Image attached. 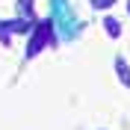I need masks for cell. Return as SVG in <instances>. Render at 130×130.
Returning a JSON list of instances; mask_svg holds the SVG:
<instances>
[{"instance_id": "6da1fadb", "label": "cell", "mask_w": 130, "mask_h": 130, "mask_svg": "<svg viewBox=\"0 0 130 130\" xmlns=\"http://www.w3.org/2000/svg\"><path fill=\"white\" fill-rule=\"evenodd\" d=\"M53 21H36V30L30 36V44H27V59H36L44 50V44H53Z\"/></svg>"}, {"instance_id": "7a4b0ae2", "label": "cell", "mask_w": 130, "mask_h": 130, "mask_svg": "<svg viewBox=\"0 0 130 130\" xmlns=\"http://www.w3.org/2000/svg\"><path fill=\"white\" fill-rule=\"evenodd\" d=\"M115 74H118V80H121L124 89H130V62L121 56V53L115 56Z\"/></svg>"}, {"instance_id": "3957f363", "label": "cell", "mask_w": 130, "mask_h": 130, "mask_svg": "<svg viewBox=\"0 0 130 130\" xmlns=\"http://www.w3.org/2000/svg\"><path fill=\"white\" fill-rule=\"evenodd\" d=\"M101 24H104V32L109 36V39H118V36H121V21H118V18L106 15L104 21H101Z\"/></svg>"}, {"instance_id": "277c9868", "label": "cell", "mask_w": 130, "mask_h": 130, "mask_svg": "<svg viewBox=\"0 0 130 130\" xmlns=\"http://www.w3.org/2000/svg\"><path fill=\"white\" fill-rule=\"evenodd\" d=\"M15 12L24 18V21H32V0H18V3H15Z\"/></svg>"}, {"instance_id": "5b68a950", "label": "cell", "mask_w": 130, "mask_h": 130, "mask_svg": "<svg viewBox=\"0 0 130 130\" xmlns=\"http://www.w3.org/2000/svg\"><path fill=\"white\" fill-rule=\"evenodd\" d=\"M92 6H95V9H112L115 0H92Z\"/></svg>"}, {"instance_id": "8992f818", "label": "cell", "mask_w": 130, "mask_h": 130, "mask_svg": "<svg viewBox=\"0 0 130 130\" xmlns=\"http://www.w3.org/2000/svg\"><path fill=\"white\" fill-rule=\"evenodd\" d=\"M127 12H130V0H127Z\"/></svg>"}]
</instances>
